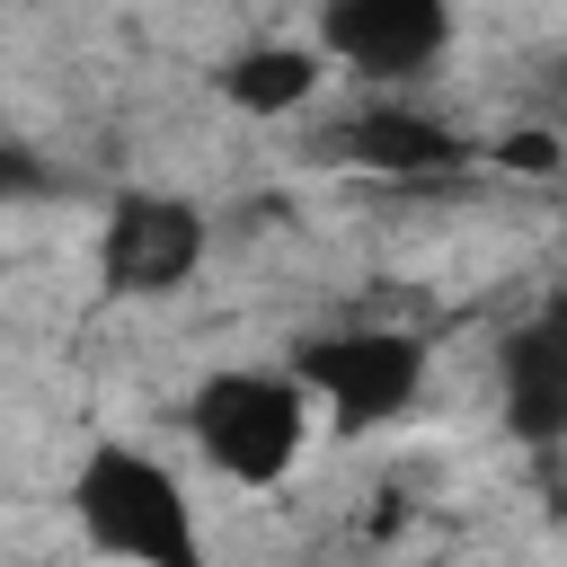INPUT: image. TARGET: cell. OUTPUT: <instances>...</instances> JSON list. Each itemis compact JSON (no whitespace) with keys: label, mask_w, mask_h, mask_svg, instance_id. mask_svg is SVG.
<instances>
[{"label":"cell","mask_w":567,"mask_h":567,"mask_svg":"<svg viewBox=\"0 0 567 567\" xmlns=\"http://www.w3.org/2000/svg\"><path fill=\"white\" fill-rule=\"evenodd\" d=\"M62 505H71V532L106 567H213V540H204L186 478L133 434H97L71 461Z\"/></svg>","instance_id":"1"},{"label":"cell","mask_w":567,"mask_h":567,"mask_svg":"<svg viewBox=\"0 0 567 567\" xmlns=\"http://www.w3.org/2000/svg\"><path fill=\"white\" fill-rule=\"evenodd\" d=\"M186 443L221 487L266 496L310 461L319 416H310V390L292 381V363H213L186 390Z\"/></svg>","instance_id":"2"},{"label":"cell","mask_w":567,"mask_h":567,"mask_svg":"<svg viewBox=\"0 0 567 567\" xmlns=\"http://www.w3.org/2000/svg\"><path fill=\"white\" fill-rule=\"evenodd\" d=\"M292 381L310 390V416L319 434H381L399 425L416 399H425V372H434V346L399 319H337V328H310L292 354Z\"/></svg>","instance_id":"3"},{"label":"cell","mask_w":567,"mask_h":567,"mask_svg":"<svg viewBox=\"0 0 567 567\" xmlns=\"http://www.w3.org/2000/svg\"><path fill=\"white\" fill-rule=\"evenodd\" d=\"M204 257H213V213L177 186H115L89 239L106 301H168L204 275Z\"/></svg>","instance_id":"4"},{"label":"cell","mask_w":567,"mask_h":567,"mask_svg":"<svg viewBox=\"0 0 567 567\" xmlns=\"http://www.w3.org/2000/svg\"><path fill=\"white\" fill-rule=\"evenodd\" d=\"M310 159H319V168L381 177V186H443V177L478 168L487 142H470L452 115H434V106L408 97V89H363L337 124H319Z\"/></svg>","instance_id":"5"},{"label":"cell","mask_w":567,"mask_h":567,"mask_svg":"<svg viewBox=\"0 0 567 567\" xmlns=\"http://www.w3.org/2000/svg\"><path fill=\"white\" fill-rule=\"evenodd\" d=\"M319 62L354 89H416L461 44V0H319Z\"/></svg>","instance_id":"6"},{"label":"cell","mask_w":567,"mask_h":567,"mask_svg":"<svg viewBox=\"0 0 567 567\" xmlns=\"http://www.w3.org/2000/svg\"><path fill=\"white\" fill-rule=\"evenodd\" d=\"M213 89H221V106H239L248 124H284V115H301V106L328 89V62H319L310 35H257V44H239V53L213 71Z\"/></svg>","instance_id":"7"},{"label":"cell","mask_w":567,"mask_h":567,"mask_svg":"<svg viewBox=\"0 0 567 567\" xmlns=\"http://www.w3.org/2000/svg\"><path fill=\"white\" fill-rule=\"evenodd\" d=\"M496 390H505V425H514L523 443H549V434H558V416H567V354H558V319H549V310H532V319L505 337Z\"/></svg>","instance_id":"8"},{"label":"cell","mask_w":567,"mask_h":567,"mask_svg":"<svg viewBox=\"0 0 567 567\" xmlns=\"http://www.w3.org/2000/svg\"><path fill=\"white\" fill-rule=\"evenodd\" d=\"M487 159H496V168H532V177H540V168H558V142H549V133H505V142H487Z\"/></svg>","instance_id":"9"},{"label":"cell","mask_w":567,"mask_h":567,"mask_svg":"<svg viewBox=\"0 0 567 567\" xmlns=\"http://www.w3.org/2000/svg\"><path fill=\"white\" fill-rule=\"evenodd\" d=\"M0 195H44V168L18 159V151H0Z\"/></svg>","instance_id":"10"}]
</instances>
